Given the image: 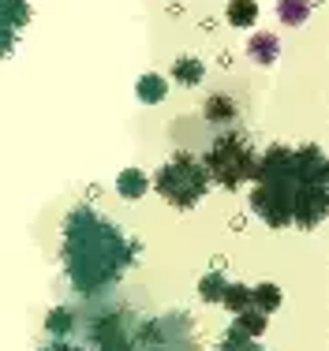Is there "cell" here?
Masks as SVG:
<instances>
[{"mask_svg":"<svg viewBox=\"0 0 329 351\" xmlns=\"http://www.w3.org/2000/svg\"><path fill=\"white\" fill-rule=\"evenodd\" d=\"M139 247L109 217L75 206L64 221V273L79 295H101L135 262Z\"/></svg>","mask_w":329,"mask_h":351,"instance_id":"6da1fadb","label":"cell"},{"mask_svg":"<svg viewBox=\"0 0 329 351\" xmlns=\"http://www.w3.org/2000/svg\"><path fill=\"white\" fill-rule=\"evenodd\" d=\"M255 146L240 135V131H225L209 142V149L202 154V169H206L209 183L225 191H240L243 183L255 180Z\"/></svg>","mask_w":329,"mask_h":351,"instance_id":"7a4b0ae2","label":"cell"},{"mask_svg":"<svg viewBox=\"0 0 329 351\" xmlns=\"http://www.w3.org/2000/svg\"><path fill=\"white\" fill-rule=\"evenodd\" d=\"M150 183H154V191L172 206V210H195L202 198H206V191H209L206 169H202V161L191 157V154L168 157L161 169L150 176Z\"/></svg>","mask_w":329,"mask_h":351,"instance_id":"3957f363","label":"cell"},{"mask_svg":"<svg viewBox=\"0 0 329 351\" xmlns=\"http://www.w3.org/2000/svg\"><path fill=\"white\" fill-rule=\"evenodd\" d=\"M251 210L277 232L292 228V187H284V183H255V191H251Z\"/></svg>","mask_w":329,"mask_h":351,"instance_id":"277c9868","label":"cell"},{"mask_svg":"<svg viewBox=\"0 0 329 351\" xmlns=\"http://www.w3.org/2000/svg\"><path fill=\"white\" fill-rule=\"evenodd\" d=\"M329 213V198H326V183H299L292 191V224L299 232H315L322 228Z\"/></svg>","mask_w":329,"mask_h":351,"instance_id":"5b68a950","label":"cell"},{"mask_svg":"<svg viewBox=\"0 0 329 351\" xmlns=\"http://www.w3.org/2000/svg\"><path fill=\"white\" fill-rule=\"evenodd\" d=\"M27 23H30V0H0V60L12 56Z\"/></svg>","mask_w":329,"mask_h":351,"instance_id":"8992f818","label":"cell"},{"mask_svg":"<svg viewBox=\"0 0 329 351\" xmlns=\"http://www.w3.org/2000/svg\"><path fill=\"white\" fill-rule=\"evenodd\" d=\"M168 75H172L176 86L195 90V86H202V79H206V64H202V56H195V53H180L172 60V68H168Z\"/></svg>","mask_w":329,"mask_h":351,"instance_id":"52a82bcc","label":"cell"},{"mask_svg":"<svg viewBox=\"0 0 329 351\" xmlns=\"http://www.w3.org/2000/svg\"><path fill=\"white\" fill-rule=\"evenodd\" d=\"M247 56L258 64V68L277 64V56H281V38H277L273 30H255L251 41H247Z\"/></svg>","mask_w":329,"mask_h":351,"instance_id":"ba28073f","label":"cell"},{"mask_svg":"<svg viewBox=\"0 0 329 351\" xmlns=\"http://www.w3.org/2000/svg\"><path fill=\"white\" fill-rule=\"evenodd\" d=\"M202 116H206L209 123H217V128H232V123L240 120V105H236V97H229V94H209L206 105H202Z\"/></svg>","mask_w":329,"mask_h":351,"instance_id":"9c48e42d","label":"cell"},{"mask_svg":"<svg viewBox=\"0 0 329 351\" xmlns=\"http://www.w3.org/2000/svg\"><path fill=\"white\" fill-rule=\"evenodd\" d=\"M266 325H269V317H266V314H258L255 306H247V311L236 314L229 337H232V340H258V337L266 332Z\"/></svg>","mask_w":329,"mask_h":351,"instance_id":"30bf717a","label":"cell"},{"mask_svg":"<svg viewBox=\"0 0 329 351\" xmlns=\"http://www.w3.org/2000/svg\"><path fill=\"white\" fill-rule=\"evenodd\" d=\"M251 306H255L258 314H273V311H281L284 306V288L281 284H273V280H262V284H255L251 288Z\"/></svg>","mask_w":329,"mask_h":351,"instance_id":"8fae6325","label":"cell"},{"mask_svg":"<svg viewBox=\"0 0 329 351\" xmlns=\"http://www.w3.org/2000/svg\"><path fill=\"white\" fill-rule=\"evenodd\" d=\"M135 97H139L142 105H161L165 97H168V82H165V75H157V71L139 75V79H135Z\"/></svg>","mask_w":329,"mask_h":351,"instance_id":"7c38bea8","label":"cell"},{"mask_svg":"<svg viewBox=\"0 0 329 351\" xmlns=\"http://www.w3.org/2000/svg\"><path fill=\"white\" fill-rule=\"evenodd\" d=\"M146 191H150V176L142 169H124L116 176V195H120L124 202H139Z\"/></svg>","mask_w":329,"mask_h":351,"instance_id":"4fadbf2b","label":"cell"},{"mask_svg":"<svg viewBox=\"0 0 329 351\" xmlns=\"http://www.w3.org/2000/svg\"><path fill=\"white\" fill-rule=\"evenodd\" d=\"M225 19H229V27H236V30H251L258 23V0H229Z\"/></svg>","mask_w":329,"mask_h":351,"instance_id":"5bb4252c","label":"cell"},{"mask_svg":"<svg viewBox=\"0 0 329 351\" xmlns=\"http://www.w3.org/2000/svg\"><path fill=\"white\" fill-rule=\"evenodd\" d=\"M315 12V0H277V19L284 27H303Z\"/></svg>","mask_w":329,"mask_h":351,"instance_id":"9a60e30c","label":"cell"},{"mask_svg":"<svg viewBox=\"0 0 329 351\" xmlns=\"http://www.w3.org/2000/svg\"><path fill=\"white\" fill-rule=\"evenodd\" d=\"M225 288H229V280H225V269H209L198 277V295L202 303H221Z\"/></svg>","mask_w":329,"mask_h":351,"instance_id":"2e32d148","label":"cell"},{"mask_svg":"<svg viewBox=\"0 0 329 351\" xmlns=\"http://www.w3.org/2000/svg\"><path fill=\"white\" fill-rule=\"evenodd\" d=\"M71 329H75V311H71V306H53V311L45 314V332H49V337L64 340Z\"/></svg>","mask_w":329,"mask_h":351,"instance_id":"e0dca14e","label":"cell"},{"mask_svg":"<svg viewBox=\"0 0 329 351\" xmlns=\"http://www.w3.org/2000/svg\"><path fill=\"white\" fill-rule=\"evenodd\" d=\"M221 306H229L232 314L247 311V306H251V288H247V284H232L229 280V288H225V295H221Z\"/></svg>","mask_w":329,"mask_h":351,"instance_id":"ac0fdd59","label":"cell"},{"mask_svg":"<svg viewBox=\"0 0 329 351\" xmlns=\"http://www.w3.org/2000/svg\"><path fill=\"white\" fill-rule=\"evenodd\" d=\"M221 351H262L255 344V340H232V337H225V348Z\"/></svg>","mask_w":329,"mask_h":351,"instance_id":"d6986e66","label":"cell"},{"mask_svg":"<svg viewBox=\"0 0 329 351\" xmlns=\"http://www.w3.org/2000/svg\"><path fill=\"white\" fill-rule=\"evenodd\" d=\"M41 351H82V348L67 344V340H53V344H49V348H41Z\"/></svg>","mask_w":329,"mask_h":351,"instance_id":"ffe728a7","label":"cell"},{"mask_svg":"<svg viewBox=\"0 0 329 351\" xmlns=\"http://www.w3.org/2000/svg\"><path fill=\"white\" fill-rule=\"evenodd\" d=\"M154 351H165V348H154Z\"/></svg>","mask_w":329,"mask_h":351,"instance_id":"44dd1931","label":"cell"}]
</instances>
